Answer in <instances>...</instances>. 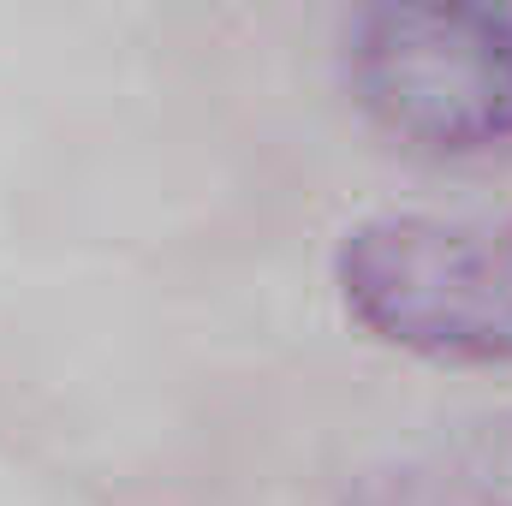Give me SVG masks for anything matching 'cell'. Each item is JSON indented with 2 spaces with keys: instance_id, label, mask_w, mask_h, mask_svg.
I'll return each mask as SVG.
<instances>
[{
  "instance_id": "1",
  "label": "cell",
  "mask_w": 512,
  "mask_h": 506,
  "mask_svg": "<svg viewBox=\"0 0 512 506\" xmlns=\"http://www.w3.org/2000/svg\"><path fill=\"white\" fill-rule=\"evenodd\" d=\"M334 298L399 358L512 370V215L387 209L340 233Z\"/></svg>"
},
{
  "instance_id": "2",
  "label": "cell",
  "mask_w": 512,
  "mask_h": 506,
  "mask_svg": "<svg viewBox=\"0 0 512 506\" xmlns=\"http://www.w3.org/2000/svg\"><path fill=\"white\" fill-rule=\"evenodd\" d=\"M346 90L417 161L512 149V0H358Z\"/></svg>"
},
{
  "instance_id": "3",
  "label": "cell",
  "mask_w": 512,
  "mask_h": 506,
  "mask_svg": "<svg viewBox=\"0 0 512 506\" xmlns=\"http://www.w3.org/2000/svg\"><path fill=\"white\" fill-rule=\"evenodd\" d=\"M334 506H512V405L417 429L340 477Z\"/></svg>"
}]
</instances>
